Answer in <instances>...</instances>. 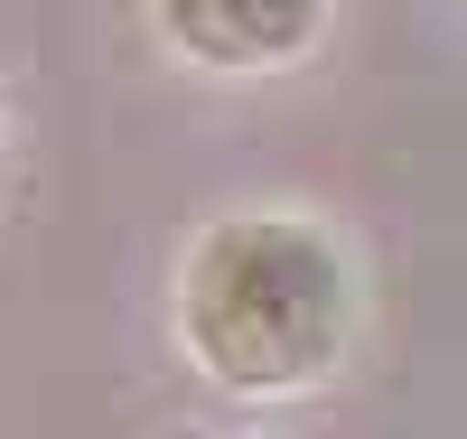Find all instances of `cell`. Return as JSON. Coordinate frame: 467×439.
I'll use <instances>...</instances> for the list:
<instances>
[{
    "label": "cell",
    "instance_id": "cell-1",
    "mask_svg": "<svg viewBox=\"0 0 467 439\" xmlns=\"http://www.w3.org/2000/svg\"><path fill=\"white\" fill-rule=\"evenodd\" d=\"M178 346L215 392L290 402L318 392L356 346V262L299 206L215 215L178 262Z\"/></svg>",
    "mask_w": 467,
    "mask_h": 439
},
{
    "label": "cell",
    "instance_id": "cell-2",
    "mask_svg": "<svg viewBox=\"0 0 467 439\" xmlns=\"http://www.w3.org/2000/svg\"><path fill=\"white\" fill-rule=\"evenodd\" d=\"M150 19L206 75H290L327 37L337 0H150Z\"/></svg>",
    "mask_w": 467,
    "mask_h": 439
}]
</instances>
